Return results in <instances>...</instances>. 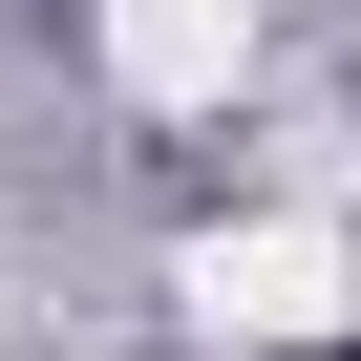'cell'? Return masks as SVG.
<instances>
[{
  "instance_id": "6da1fadb",
  "label": "cell",
  "mask_w": 361,
  "mask_h": 361,
  "mask_svg": "<svg viewBox=\"0 0 361 361\" xmlns=\"http://www.w3.org/2000/svg\"><path fill=\"white\" fill-rule=\"evenodd\" d=\"M170 298H192L213 340H340V319H361V234H319V213H276V234H192Z\"/></svg>"
},
{
  "instance_id": "7a4b0ae2",
  "label": "cell",
  "mask_w": 361,
  "mask_h": 361,
  "mask_svg": "<svg viewBox=\"0 0 361 361\" xmlns=\"http://www.w3.org/2000/svg\"><path fill=\"white\" fill-rule=\"evenodd\" d=\"M234 43H255V0H106V85L128 106H213Z\"/></svg>"
}]
</instances>
